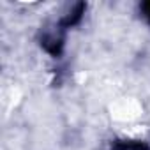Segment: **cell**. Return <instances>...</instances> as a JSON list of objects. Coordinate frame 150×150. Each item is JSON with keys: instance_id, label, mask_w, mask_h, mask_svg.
I'll return each instance as SVG.
<instances>
[{"instance_id": "cell-1", "label": "cell", "mask_w": 150, "mask_h": 150, "mask_svg": "<svg viewBox=\"0 0 150 150\" xmlns=\"http://www.w3.org/2000/svg\"><path fill=\"white\" fill-rule=\"evenodd\" d=\"M143 13H145V16H146V20L150 21V2H146V4H143Z\"/></svg>"}]
</instances>
